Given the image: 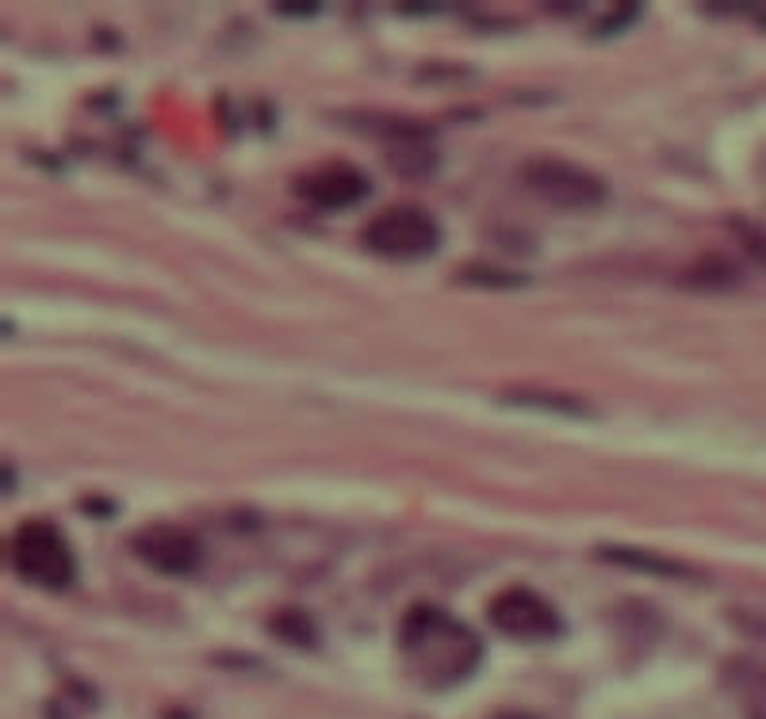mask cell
Returning a JSON list of instances; mask_svg holds the SVG:
<instances>
[{
    "mask_svg": "<svg viewBox=\"0 0 766 719\" xmlns=\"http://www.w3.org/2000/svg\"><path fill=\"white\" fill-rule=\"evenodd\" d=\"M296 196L304 203L318 207V211H346V207H357L360 199L368 196V177L352 164H322V169H311L296 180Z\"/></svg>",
    "mask_w": 766,
    "mask_h": 719,
    "instance_id": "obj_7",
    "label": "cell"
},
{
    "mask_svg": "<svg viewBox=\"0 0 766 719\" xmlns=\"http://www.w3.org/2000/svg\"><path fill=\"white\" fill-rule=\"evenodd\" d=\"M518 177L525 192L537 196L540 203L556 207V211H594L609 196L606 180L598 172L564 158H529Z\"/></svg>",
    "mask_w": 766,
    "mask_h": 719,
    "instance_id": "obj_2",
    "label": "cell"
},
{
    "mask_svg": "<svg viewBox=\"0 0 766 719\" xmlns=\"http://www.w3.org/2000/svg\"><path fill=\"white\" fill-rule=\"evenodd\" d=\"M135 556H139L146 567L158 570V575H169V578H188L200 570L203 562V551H200V540H196L188 528L180 525H150L142 528L139 536L131 540Z\"/></svg>",
    "mask_w": 766,
    "mask_h": 719,
    "instance_id": "obj_6",
    "label": "cell"
},
{
    "mask_svg": "<svg viewBox=\"0 0 766 719\" xmlns=\"http://www.w3.org/2000/svg\"><path fill=\"white\" fill-rule=\"evenodd\" d=\"M487 617L495 623V631L518 639V643H545V639H556L564 631L556 605L548 597H540L537 589H525V586L503 589L490 601Z\"/></svg>",
    "mask_w": 766,
    "mask_h": 719,
    "instance_id": "obj_5",
    "label": "cell"
},
{
    "mask_svg": "<svg viewBox=\"0 0 766 719\" xmlns=\"http://www.w3.org/2000/svg\"><path fill=\"white\" fill-rule=\"evenodd\" d=\"M360 241H365L376 257H384V261H421V257H429L437 249L441 227H437L434 214L421 211V207L399 203V207H387V211L372 214L365 233H360Z\"/></svg>",
    "mask_w": 766,
    "mask_h": 719,
    "instance_id": "obj_4",
    "label": "cell"
},
{
    "mask_svg": "<svg viewBox=\"0 0 766 719\" xmlns=\"http://www.w3.org/2000/svg\"><path fill=\"white\" fill-rule=\"evenodd\" d=\"M732 623H736L739 631H747L752 639H763L766 643V617H755V612L752 617H739V612H732Z\"/></svg>",
    "mask_w": 766,
    "mask_h": 719,
    "instance_id": "obj_15",
    "label": "cell"
},
{
    "mask_svg": "<svg viewBox=\"0 0 766 719\" xmlns=\"http://www.w3.org/2000/svg\"><path fill=\"white\" fill-rule=\"evenodd\" d=\"M736 280H739V268L725 261V257H705V261L690 272L694 288H732Z\"/></svg>",
    "mask_w": 766,
    "mask_h": 719,
    "instance_id": "obj_12",
    "label": "cell"
},
{
    "mask_svg": "<svg viewBox=\"0 0 766 719\" xmlns=\"http://www.w3.org/2000/svg\"><path fill=\"white\" fill-rule=\"evenodd\" d=\"M460 283H476V288H525V276L518 272H503V268H460Z\"/></svg>",
    "mask_w": 766,
    "mask_h": 719,
    "instance_id": "obj_13",
    "label": "cell"
},
{
    "mask_svg": "<svg viewBox=\"0 0 766 719\" xmlns=\"http://www.w3.org/2000/svg\"><path fill=\"white\" fill-rule=\"evenodd\" d=\"M490 719H540V716H533V712H521V708H503V712H495Z\"/></svg>",
    "mask_w": 766,
    "mask_h": 719,
    "instance_id": "obj_16",
    "label": "cell"
},
{
    "mask_svg": "<svg viewBox=\"0 0 766 719\" xmlns=\"http://www.w3.org/2000/svg\"><path fill=\"white\" fill-rule=\"evenodd\" d=\"M725 686L755 705V716H766V666L752 658H732L725 666Z\"/></svg>",
    "mask_w": 766,
    "mask_h": 719,
    "instance_id": "obj_10",
    "label": "cell"
},
{
    "mask_svg": "<svg viewBox=\"0 0 766 719\" xmlns=\"http://www.w3.org/2000/svg\"><path fill=\"white\" fill-rule=\"evenodd\" d=\"M272 636L283 639V643H296V647H311L318 643V628H315V620L307 617L304 609H280L277 617H272Z\"/></svg>",
    "mask_w": 766,
    "mask_h": 719,
    "instance_id": "obj_11",
    "label": "cell"
},
{
    "mask_svg": "<svg viewBox=\"0 0 766 719\" xmlns=\"http://www.w3.org/2000/svg\"><path fill=\"white\" fill-rule=\"evenodd\" d=\"M503 402L521 406V410H533V413H556V418H598V410L590 402L564 391H506Z\"/></svg>",
    "mask_w": 766,
    "mask_h": 719,
    "instance_id": "obj_8",
    "label": "cell"
},
{
    "mask_svg": "<svg viewBox=\"0 0 766 719\" xmlns=\"http://www.w3.org/2000/svg\"><path fill=\"white\" fill-rule=\"evenodd\" d=\"M732 230L739 233V241H744V249L747 253L755 257V261H759L763 268H766V233L759 230V227H752V222H732Z\"/></svg>",
    "mask_w": 766,
    "mask_h": 719,
    "instance_id": "obj_14",
    "label": "cell"
},
{
    "mask_svg": "<svg viewBox=\"0 0 766 719\" xmlns=\"http://www.w3.org/2000/svg\"><path fill=\"white\" fill-rule=\"evenodd\" d=\"M12 567L23 582L42 589H66L77 578V559L62 528L50 521H28L12 536Z\"/></svg>",
    "mask_w": 766,
    "mask_h": 719,
    "instance_id": "obj_3",
    "label": "cell"
},
{
    "mask_svg": "<svg viewBox=\"0 0 766 719\" xmlns=\"http://www.w3.org/2000/svg\"><path fill=\"white\" fill-rule=\"evenodd\" d=\"M752 719H766V716H752Z\"/></svg>",
    "mask_w": 766,
    "mask_h": 719,
    "instance_id": "obj_17",
    "label": "cell"
},
{
    "mask_svg": "<svg viewBox=\"0 0 766 719\" xmlns=\"http://www.w3.org/2000/svg\"><path fill=\"white\" fill-rule=\"evenodd\" d=\"M399 651L426 689H452L476 673L484 643L437 605H415L399 623Z\"/></svg>",
    "mask_w": 766,
    "mask_h": 719,
    "instance_id": "obj_1",
    "label": "cell"
},
{
    "mask_svg": "<svg viewBox=\"0 0 766 719\" xmlns=\"http://www.w3.org/2000/svg\"><path fill=\"white\" fill-rule=\"evenodd\" d=\"M598 556L606 562H617V567L648 570V575H659V578H690V567H686V562L651 556V551H644V548H617V543H606V548H598Z\"/></svg>",
    "mask_w": 766,
    "mask_h": 719,
    "instance_id": "obj_9",
    "label": "cell"
}]
</instances>
